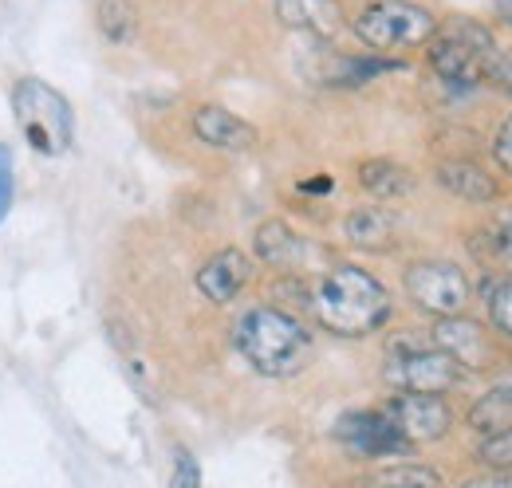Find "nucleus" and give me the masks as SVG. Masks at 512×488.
<instances>
[{
    "mask_svg": "<svg viewBox=\"0 0 512 488\" xmlns=\"http://www.w3.org/2000/svg\"><path fill=\"white\" fill-rule=\"evenodd\" d=\"M343 237L363 252H386V248H394L398 221L386 205H359L343 217Z\"/></svg>",
    "mask_w": 512,
    "mask_h": 488,
    "instance_id": "17",
    "label": "nucleus"
},
{
    "mask_svg": "<svg viewBox=\"0 0 512 488\" xmlns=\"http://www.w3.org/2000/svg\"><path fill=\"white\" fill-rule=\"evenodd\" d=\"M434 178H438V185L446 193H453L457 201H469V205H493L501 197V182L485 166H477L469 158H446V162H438L434 166Z\"/></svg>",
    "mask_w": 512,
    "mask_h": 488,
    "instance_id": "14",
    "label": "nucleus"
},
{
    "mask_svg": "<svg viewBox=\"0 0 512 488\" xmlns=\"http://www.w3.org/2000/svg\"><path fill=\"white\" fill-rule=\"evenodd\" d=\"M481 296H485V311H489L493 335L512 343V276H493V280H485Z\"/></svg>",
    "mask_w": 512,
    "mask_h": 488,
    "instance_id": "22",
    "label": "nucleus"
},
{
    "mask_svg": "<svg viewBox=\"0 0 512 488\" xmlns=\"http://www.w3.org/2000/svg\"><path fill=\"white\" fill-rule=\"evenodd\" d=\"M320 48V63L312 67V79H320L327 87H363V83H371V79H379L386 71H398L402 60H390V56H343V52H335V48H327L323 40H316Z\"/></svg>",
    "mask_w": 512,
    "mask_h": 488,
    "instance_id": "13",
    "label": "nucleus"
},
{
    "mask_svg": "<svg viewBox=\"0 0 512 488\" xmlns=\"http://www.w3.org/2000/svg\"><path fill=\"white\" fill-rule=\"evenodd\" d=\"M304 311L339 339H367L386 327L394 300L375 272L343 260V264H331L316 284H308Z\"/></svg>",
    "mask_w": 512,
    "mask_h": 488,
    "instance_id": "1",
    "label": "nucleus"
},
{
    "mask_svg": "<svg viewBox=\"0 0 512 488\" xmlns=\"http://www.w3.org/2000/svg\"><path fill=\"white\" fill-rule=\"evenodd\" d=\"M438 28V16L418 0H371L351 20V32L371 56H398L426 48Z\"/></svg>",
    "mask_w": 512,
    "mask_h": 488,
    "instance_id": "3",
    "label": "nucleus"
},
{
    "mask_svg": "<svg viewBox=\"0 0 512 488\" xmlns=\"http://www.w3.org/2000/svg\"><path fill=\"white\" fill-rule=\"evenodd\" d=\"M493 48H497V32L489 24L473 16H449V20H438L426 44V60L449 87H477Z\"/></svg>",
    "mask_w": 512,
    "mask_h": 488,
    "instance_id": "4",
    "label": "nucleus"
},
{
    "mask_svg": "<svg viewBox=\"0 0 512 488\" xmlns=\"http://www.w3.org/2000/svg\"><path fill=\"white\" fill-rule=\"evenodd\" d=\"M497 16H501V24L512 28V0H497Z\"/></svg>",
    "mask_w": 512,
    "mask_h": 488,
    "instance_id": "31",
    "label": "nucleus"
},
{
    "mask_svg": "<svg viewBox=\"0 0 512 488\" xmlns=\"http://www.w3.org/2000/svg\"><path fill=\"white\" fill-rule=\"evenodd\" d=\"M379 410L410 445L442 441L453 429V406L446 402V394H390Z\"/></svg>",
    "mask_w": 512,
    "mask_h": 488,
    "instance_id": "10",
    "label": "nucleus"
},
{
    "mask_svg": "<svg viewBox=\"0 0 512 488\" xmlns=\"http://www.w3.org/2000/svg\"><path fill=\"white\" fill-rule=\"evenodd\" d=\"M193 138L221 154H249L256 146V126L217 103H205L193 111Z\"/></svg>",
    "mask_w": 512,
    "mask_h": 488,
    "instance_id": "12",
    "label": "nucleus"
},
{
    "mask_svg": "<svg viewBox=\"0 0 512 488\" xmlns=\"http://www.w3.org/2000/svg\"><path fill=\"white\" fill-rule=\"evenodd\" d=\"M430 343H434L442 355H449L465 374L493 370V366L501 363V343H497V335H493L481 319H469V315L434 319V327H430Z\"/></svg>",
    "mask_w": 512,
    "mask_h": 488,
    "instance_id": "8",
    "label": "nucleus"
},
{
    "mask_svg": "<svg viewBox=\"0 0 512 488\" xmlns=\"http://www.w3.org/2000/svg\"><path fill=\"white\" fill-rule=\"evenodd\" d=\"M249 280H253V260H249V252H241V248H221V252H213V256L197 268V276H193L197 292H201L209 304H233V300L249 288Z\"/></svg>",
    "mask_w": 512,
    "mask_h": 488,
    "instance_id": "11",
    "label": "nucleus"
},
{
    "mask_svg": "<svg viewBox=\"0 0 512 488\" xmlns=\"http://www.w3.org/2000/svg\"><path fill=\"white\" fill-rule=\"evenodd\" d=\"M383 378L394 394H449L465 382V370L430 339H398L390 343Z\"/></svg>",
    "mask_w": 512,
    "mask_h": 488,
    "instance_id": "6",
    "label": "nucleus"
},
{
    "mask_svg": "<svg viewBox=\"0 0 512 488\" xmlns=\"http://www.w3.org/2000/svg\"><path fill=\"white\" fill-rule=\"evenodd\" d=\"M12 115L16 126L24 134V142L36 150V154H67L71 142H75V115L67 107V99L48 87L44 79H20L16 91H12Z\"/></svg>",
    "mask_w": 512,
    "mask_h": 488,
    "instance_id": "5",
    "label": "nucleus"
},
{
    "mask_svg": "<svg viewBox=\"0 0 512 488\" xmlns=\"http://www.w3.org/2000/svg\"><path fill=\"white\" fill-rule=\"evenodd\" d=\"M477 461H481L485 469H493V473H512V429L493 433V437H481Z\"/></svg>",
    "mask_w": 512,
    "mask_h": 488,
    "instance_id": "24",
    "label": "nucleus"
},
{
    "mask_svg": "<svg viewBox=\"0 0 512 488\" xmlns=\"http://www.w3.org/2000/svg\"><path fill=\"white\" fill-rule=\"evenodd\" d=\"M461 488H512V473H497V477H481V481H465Z\"/></svg>",
    "mask_w": 512,
    "mask_h": 488,
    "instance_id": "29",
    "label": "nucleus"
},
{
    "mask_svg": "<svg viewBox=\"0 0 512 488\" xmlns=\"http://www.w3.org/2000/svg\"><path fill=\"white\" fill-rule=\"evenodd\" d=\"M402 288H406V300L418 311H426L430 319L465 315V307L473 300V280L453 260H414L402 272Z\"/></svg>",
    "mask_w": 512,
    "mask_h": 488,
    "instance_id": "7",
    "label": "nucleus"
},
{
    "mask_svg": "<svg viewBox=\"0 0 512 488\" xmlns=\"http://www.w3.org/2000/svg\"><path fill=\"white\" fill-rule=\"evenodd\" d=\"M465 422H469L473 433H481V437H493V433L512 429V378H501L493 390H485V394L469 406Z\"/></svg>",
    "mask_w": 512,
    "mask_h": 488,
    "instance_id": "18",
    "label": "nucleus"
},
{
    "mask_svg": "<svg viewBox=\"0 0 512 488\" xmlns=\"http://www.w3.org/2000/svg\"><path fill=\"white\" fill-rule=\"evenodd\" d=\"M95 16H99V32L111 44H130L138 36V8L130 0H99Z\"/></svg>",
    "mask_w": 512,
    "mask_h": 488,
    "instance_id": "21",
    "label": "nucleus"
},
{
    "mask_svg": "<svg viewBox=\"0 0 512 488\" xmlns=\"http://www.w3.org/2000/svg\"><path fill=\"white\" fill-rule=\"evenodd\" d=\"M253 252H256V260H260V264H268V268H276V272H296V268L304 264L308 244H304V237H300L288 221L268 217V221H260V225H256Z\"/></svg>",
    "mask_w": 512,
    "mask_h": 488,
    "instance_id": "15",
    "label": "nucleus"
},
{
    "mask_svg": "<svg viewBox=\"0 0 512 488\" xmlns=\"http://www.w3.org/2000/svg\"><path fill=\"white\" fill-rule=\"evenodd\" d=\"M12 193H16V170H12V150L0 146V221L12 209Z\"/></svg>",
    "mask_w": 512,
    "mask_h": 488,
    "instance_id": "28",
    "label": "nucleus"
},
{
    "mask_svg": "<svg viewBox=\"0 0 512 488\" xmlns=\"http://www.w3.org/2000/svg\"><path fill=\"white\" fill-rule=\"evenodd\" d=\"M485 244H489V256L512 272V209H501L493 217V225L485 229Z\"/></svg>",
    "mask_w": 512,
    "mask_h": 488,
    "instance_id": "23",
    "label": "nucleus"
},
{
    "mask_svg": "<svg viewBox=\"0 0 512 488\" xmlns=\"http://www.w3.org/2000/svg\"><path fill=\"white\" fill-rule=\"evenodd\" d=\"M331 178H316V182H304L300 185V189H304V193H331Z\"/></svg>",
    "mask_w": 512,
    "mask_h": 488,
    "instance_id": "30",
    "label": "nucleus"
},
{
    "mask_svg": "<svg viewBox=\"0 0 512 488\" xmlns=\"http://www.w3.org/2000/svg\"><path fill=\"white\" fill-rule=\"evenodd\" d=\"M489 150H493L497 170L512 178V111L501 119V126H497V134H493V146H489Z\"/></svg>",
    "mask_w": 512,
    "mask_h": 488,
    "instance_id": "27",
    "label": "nucleus"
},
{
    "mask_svg": "<svg viewBox=\"0 0 512 488\" xmlns=\"http://www.w3.org/2000/svg\"><path fill=\"white\" fill-rule=\"evenodd\" d=\"M276 16L288 28L304 32L312 40H323V44L335 40L343 28V12L335 0H276Z\"/></svg>",
    "mask_w": 512,
    "mask_h": 488,
    "instance_id": "16",
    "label": "nucleus"
},
{
    "mask_svg": "<svg viewBox=\"0 0 512 488\" xmlns=\"http://www.w3.org/2000/svg\"><path fill=\"white\" fill-rule=\"evenodd\" d=\"M355 488H446V481H442V473L430 469V465L402 461V465H386L379 473L363 477Z\"/></svg>",
    "mask_w": 512,
    "mask_h": 488,
    "instance_id": "20",
    "label": "nucleus"
},
{
    "mask_svg": "<svg viewBox=\"0 0 512 488\" xmlns=\"http://www.w3.org/2000/svg\"><path fill=\"white\" fill-rule=\"evenodd\" d=\"M481 83H489L493 91L509 95L512 99V48H493L489 60H485V71H481Z\"/></svg>",
    "mask_w": 512,
    "mask_h": 488,
    "instance_id": "25",
    "label": "nucleus"
},
{
    "mask_svg": "<svg viewBox=\"0 0 512 488\" xmlns=\"http://www.w3.org/2000/svg\"><path fill=\"white\" fill-rule=\"evenodd\" d=\"M170 488H201V469L190 449H174V473H170Z\"/></svg>",
    "mask_w": 512,
    "mask_h": 488,
    "instance_id": "26",
    "label": "nucleus"
},
{
    "mask_svg": "<svg viewBox=\"0 0 512 488\" xmlns=\"http://www.w3.org/2000/svg\"><path fill=\"white\" fill-rule=\"evenodd\" d=\"M359 185L375 197V201H398L414 189V174L390 158H371L359 166Z\"/></svg>",
    "mask_w": 512,
    "mask_h": 488,
    "instance_id": "19",
    "label": "nucleus"
},
{
    "mask_svg": "<svg viewBox=\"0 0 512 488\" xmlns=\"http://www.w3.org/2000/svg\"><path fill=\"white\" fill-rule=\"evenodd\" d=\"M233 347L264 378H292L312 363V331L284 307H249L233 323Z\"/></svg>",
    "mask_w": 512,
    "mask_h": 488,
    "instance_id": "2",
    "label": "nucleus"
},
{
    "mask_svg": "<svg viewBox=\"0 0 512 488\" xmlns=\"http://www.w3.org/2000/svg\"><path fill=\"white\" fill-rule=\"evenodd\" d=\"M335 441L355 457V461H386V457H410V441L394 429L383 410H351L339 418Z\"/></svg>",
    "mask_w": 512,
    "mask_h": 488,
    "instance_id": "9",
    "label": "nucleus"
}]
</instances>
